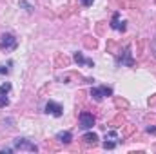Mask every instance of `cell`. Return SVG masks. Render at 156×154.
I'll return each instance as SVG.
<instances>
[{
	"label": "cell",
	"mask_w": 156,
	"mask_h": 154,
	"mask_svg": "<svg viewBox=\"0 0 156 154\" xmlns=\"http://www.w3.org/2000/svg\"><path fill=\"white\" fill-rule=\"evenodd\" d=\"M115 147H116L115 142H105V143H104V149H115Z\"/></svg>",
	"instance_id": "4fadbf2b"
},
{
	"label": "cell",
	"mask_w": 156,
	"mask_h": 154,
	"mask_svg": "<svg viewBox=\"0 0 156 154\" xmlns=\"http://www.w3.org/2000/svg\"><path fill=\"white\" fill-rule=\"evenodd\" d=\"M56 140H58V142H62V143H71L73 134H71L69 131H64V132H58V134H56Z\"/></svg>",
	"instance_id": "52a82bcc"
},
{
	"label": "cell",
	"mask_w": 156,
	"mask_h": 154,
	"mask_svg": "<svg viewBox=\"0 0 156 154\" xmlns=\"http://www.w3.org/2000/svg\"><path fill=\"white\" fill-rule=\"evenodd\" d=\"M147 132H153V134H156V127H147Z\"/></svg>",
	"instance_id": "e0dca14e"
},
{
	"label": "cell",
	"mask_w": 156,
	"mask_h": 154,
	"mask_svg": "<svg viewBox=\"0 0 156 154\" xmlns=\"http://www.w3.org/2000/svg\"><path fill=\"white\" fill-rule=\"evenodd\" d=\"M91 96H93L96 102H100V100L105 98V96H113V89H111V87H105V85H102V87H93V89H91Z\"/></svg>",
	"instance_id": "7a4b0ae2"
},
{
	"label": "cell",
	"mask_w": 156,
	"mask_h": 154,
	"mask_svg": "<svg viewBox=\"0 0 156 154\" xmlns=\"http://www.w3.org/2000/svg\"><path fill=\"white\" fill-rule=\"evenodd\" d=\"M15 47H16V38L11 33H4L0 37V49L2 51H9V49H15Z\"/></svg>",
	"instance_id": "6da1fadb"
},
{
	"label": "cell",
	"mask_w": 156,
	"mask_h": 154,
	"mask_svg": "<svg viewBox=\"0 0 156 154\" xmlns=\"http://www.w3.org/2000/svg\"><path fill=\"white\" fill-rule=\"evenodd\" d=\"M13 149H20V151H29V152H37V151H38L35 143H31V142H27V140H24V138H16V140L13 142Z\"/></svg>",
	"instance_id": "3957f363"
},
{
	"label": "cell",
	"mask_w": 156,
	"mask_h": 154,
	"mask_svg": "<svg viewBox=\"0 0 156 154\" xmlns=\"http://www.w3.org/2000/svg\"><path fill=\"white\" fill-rule=\"evenodd\" d=\"M20 5H22V7H26L27 11H33V7H31V5H29L27 2H20Z\"/></svg>",
	"instance_id": "5bb4252c"
},
{
	"label": "cell",
	"mask_w": 156,
	"mask_h": 154,
	"mask_svg": "<svg viewBox=\"0 0 156 154\" xmlns=\"http://www.w3.org/2000/svg\"><path fill=\"white\" fill-rule=\"evenodd\" d=\"M94 125V116L91 113H80V127L82 129H93Z\"/></svg>",
	"instance_id": "277c9868"
},
{
	"label": "cell",
	"mask_w": 156,
	"mask_h": 154,
	"mask_svg": "<svg viewBox=\"0 0 156 154\" xmlns=\"http://www.w3.org/2000/svg\"><path fill=\"white\" fill-rule=\"evenodd\" d=\"M7 103H9V100H7L4 94H0V107H5Z\"/></svg>",
	"instance_id": "7c38bea8"
},
{
	"label": "cell",
	"mask_w": 156,
	"mask_h": 154,
	"mask_svg": "<svg viewBox=\"0 0 156 154\" xmlns=\"http://www.w3.org/2000/svg\"><path fill=\"white\" fill-rule=\"evenodd\" d=\"M7 73H9V69L4 67V65H0V75H7Z\"/></svg>",
	"instance_id": "9a60e30c"
},
{
	"label": "cell",
	"mask_w": 156,
	"mask_h": 154,
	"mask_svg": "<svg viewBox=\"0 0 156 154\" xmlns=\"http://www.w3.org/2000/svg\"><path fill=\"white\" fill-rule=\"evenodd\" d=\"M80 2H82L83 5H87V7H89V5H93V2H94V0H80Z\"/></svg>",
	"instance_id": "2e32d148"
},
{
	"label": "cell",
	"mask_w": 156,
	"mask_h": 154,
	"mask_svg": "<svg viewBox=\"0 0 156 154\" xmlns=\"http://www.w3.org/2000/svg\"><path fill=\"white\" fill-rule=\"evenodd\" d=\"M120 64L122 65H133V58H131V47H125V58L123 60H120Z\"/></svg>",
	"instance_id": "30bf717a"
},
{
	"label": "cell",
	"mask_w": 156,
	"mask_h": 154,
	"mask_svg": "<svg viewBox=\"0 0 156 154\" xmlns=\"http://www.w3.org/2000/svg\"><path fill=\"white\" fill-rule=\"evenodd\" d=\"M45 113L58 118V116H62L64 109H62V105H60V103H56V102H47V103H45Z\"/></svg>",
	"instance_id": "5b68a950"
},
{
	"label": "cell",
	"mask_w": 156,
	"mask_h": 154,
	"mask_svg": "<svg viewBox=\"0 0 156 154\" xmlns=\"http://www.w3.org/2000/svg\"><path fill=\"white\" fill-rule=\"evenodd\" d=\"M111 27L116 29V31H125V24L120 22V13H115V15H113V24H111Z\"/></svg>",
	"instance_id": "8992f818"
},
{
	"label": "cell",
	"mask_w": 156,
	"mask_h": 154,
	"mask_svg": "<svg viewBox=\"0 0 156 154\" xmlns=\"http://www.w3.org/2000/svg\"><path fill=\"white\" fill-rule=\"evenodd\" d=\"M82 140H83V143H85V145H94V143L98 142V136H96L94 132H87V134H83V136H82Z\"/></svg>",
	"instance_id": "ba28073f"
},
{
	"label": "cell",
	"mask_w": 156,
	"mask_h": 154,
	"mask_svg": "<svg viewBox=\"0 0 156 154\" xmlns=\"http://www.w3.org/2000/svg\"><path fill=\"white\" fill-rule=\"evenodd\" d=\"M75 62H76V64H85V65H89V67H93V65H94L91 60L83 58V54H82V53H75Z\"/></svg>",
	"instance_id": "9c48e42d"
},
{
	"label": "cell",
	"mask_w": 156,
	"mask_h": 154,
	"mask_svg": "<svg viewBox=\"0 0 156 154\" xmlns=\"http://www.w3.org/2000/svg\"><path fill=\"white\" fill-rule=\"evenodd\" d=\"M11 91V83H2L0 85V94H7Z\"/></svg>",
	"instance_id": "8fae6325"
}]
</instances>
